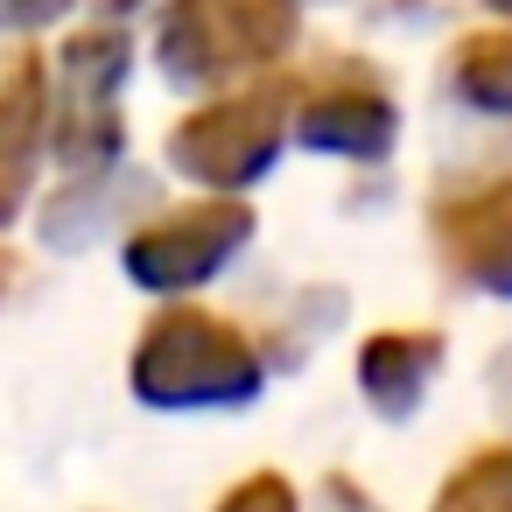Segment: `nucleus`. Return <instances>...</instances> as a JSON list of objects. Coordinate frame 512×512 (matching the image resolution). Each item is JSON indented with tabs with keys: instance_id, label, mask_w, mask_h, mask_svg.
Here are the masks:
<instances>
[{
	"instance_id": "obj_1",
	"label": "nucleus",
	"mask_w": 512,
	"mask_h": 512,
	"mask_svg": "<svg viewBox=\"0 0 512 512\" xmlns=\"http://www.w3.org/2000/svg\"><path fill=\"white\" fill-rule=\"evenodd\" d=\"M127 379L148 407H246L260 393V358L232 323L204 309H169L134 344Z\"/></svg>"
},
{
	"instance_id": "obj_2",
	"label": "nucleus",
	"mask_w": 512,
	"mask_h": 512,
	"mask_svg": "<svg viewBox=\"0 0 512 512\" xmlns=\"http://www.w3.org/2000/svg\"><path fill=\"white\" fill-rule=\"evenodd\" d=\"M253 232V218L246 211H183V218H162L155 232H141L134 246H127V274L141 281V288H197V281H211L225 260H232V246Z\"/></svg>"
},
{
	"instance_id": "obj_3",
	"label": "nucleus",
	"mask_w": 512,
	"mask_h": 512,
	"mask_svg": "<svg viewBox=\"0 0 512 512\" xmlns=\"http://www.w3.org/2000/svg\"><path fill=\"white\" fill-rule=\"evenodd\" d=\"M435 365H442V337L435 330H386V337H372L358 351V386H365V400L386 421H400V414L421 407Z\"/></svg>"
},
{
	"instance_id": "obj_4",
	"label": "nucleus",
	"mask_w": 512,
	"mask_h": 512,
	"mask_svg": "<svg viewBox=\"0 0 512 512\" xmlns=\"http://www.w3.org/2000/svg\"><path fill=\"white\" fill-rule=\"evenodd\" d=\"M449 253H456V267H463L477 288L512 295V197L470 204V211L449 225Z\"/></svg>"
},
{
	"instance_id": "obj_5",
	"label": "nucleus",
	"mask_w": 512,
	"mask_h": 512,
	"mask_svg": "<svg viewBox=\"0 0 512 512\" xmlns=\"http://www.w3.org/2000/svg\"><path fill=\"white\" fill-rule=\"evenodd\" d=\"M435 512H512V449H477L435 491Z\"/></svg>"
},
{
	"instance_id": "obj_6",
	"label": "nucleus",
	"mask_w": 512,
	"mask_h": 512,
	"mask_svg": "<svg viewBox=\"0 0 512 512\" xmlns=\"http://www.w3.org/2000/svg\"><path fill=\"white\" fill-rule=\"evenodd\" d=\"M22 183H29V106L8 99L0 106V218H15Z\"/></svg>"
},
{
	"instance_id": "obj_7",
	"label": "nucleus",
	"mask_w": 512,
	"mask_h": 512,
	"mask_svg": "<svg viewBox=\"0 0 512 512\" xmlns=\"http://www.w3.org/2000/svg\"><path fill=\"white\" fill-rule=\"evenodd\" d=\"M211 512H302L295 505V491H288V477H274V470H253L246 484H232Z\"/></svg>"
},
{
	"instance_id": "obj_8",
	"label": "nucleus",
	"mask_w": 512,
	"mask_h": 512,
	"mask_svg": "<svg viewBox=\"0 0 512 512\" xmlns=\"http://www.w3.org/2000/svg\"><path fill=\"white\" fill-rule=\"evenodd\" d=\"M316 512H386L372 491H358L351 477H323V491H316Z\"/></svg>"
},
{
	"instance_id": "obj_9",
	"label": "nucleus",
	"mask_w": 512,
	"mask_h": 512,
	"mask_svg": "<svg viewBox=\"0 0 512 512\" xmlns=\"http://www.w3.org/2000/svg\"><path fill=\"white\" fill-rule=\"evenodd\" d=\"M491 400L512 414V351H505V358H498V372H491Z\"/></svg>"
}]
</instances>
